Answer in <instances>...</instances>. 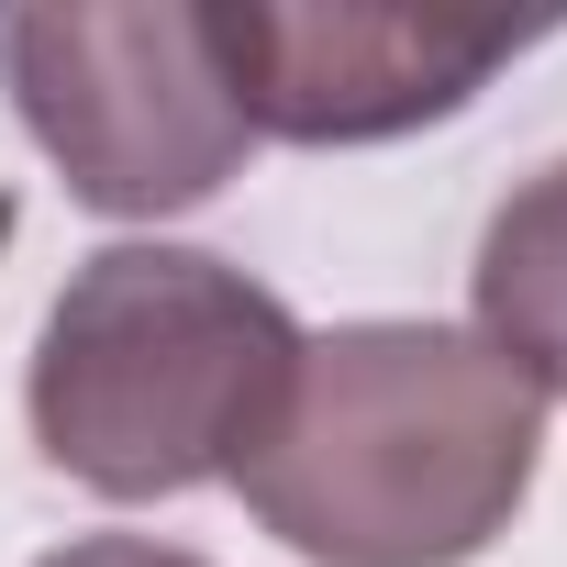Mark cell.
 I'll use <instances>...</instances> for the list:
<instances>
[{"label": "cell", "instance_id": "1", "mask_svg": "<svg viewBox=\"0 0 567 567\" xmlns=\"http://www.w3.org/2000/svg\"><path fill=\"white\" fill-rule=\"evenodd\" d=\"M545 456V390L456 323L301 334L290 401L234 467L245 512L312 567H467L512 534Z\"/></svg>", "mask_w": 567, "mask_h": 567}, {"label": "cell", "instance_id": "2", "mask_svg": "<svg viewBox=\"0 0 567 567\" xmlns=\"http://www.w3.org/2000/svg\"><path fill=\"white\" fill-rule=\"evenodd\" d=\"M301 323L200 245H101L34 346V445L101 501L234 478L290 401Z\"/></svg>", "mask_w": 567, "mask_h": 567}, {"label": "cell", "instance_id": "3", "mask_svg": "<svg viewBox=\"0 0 567 567\" xmlns=\"http://www.w3.org/2000/svg\"><path fill=\"white\" fill-rule=\"evenodd\" d=\"M34 145L68 167L90 212H189L212 200L256 123L223 79L212 0H145V12H12L0 23Z\"/></svg>", "mask_w": 567, "mask_h": 567}, {"label": "cell", "instance_id": "4", "mask_svg": "<svg viewBox=\"0 0 567 567\" xmlns=\"http://www.w3.org/2000/svg\"><path fill=\"white\" fill-rule=\"evenodd\" d=\"M212 45L256 134L278 145H379L445 123L534 45L501 12H379V0H212Z\"/></svg>", "mask_w": 567, "mask_h": 567}, {"label": "cell", "instance_id": "5", "mask_svg": "<svg viewBox=\"0 0 567 567\" xmlns=\"http://www.w3.org/2000/svg\"><path fill=\"white\" fill-rule=\"evenodd\" d=\"M478 346L567 401V156L534 167L478 234Z\"/></svg>", "mask_w": 567, "mask_h": 567}, {"label": "cell", "instance_id": "6", "mask_svg": "<svg viewBox=\"0 0 567 567\" xmlns=\"http://www.w3.org/2000/svg\"><path fill=\"white\" fill-rule=\"evenodd\" d=\"M34 567H200V556L145 545V534H79V545H56V556H34Z\"/></svg>", "mask_w": 567, "mask_h": 567}, {"label": "cell", "instance_id": "7", "mask_svg": "<svg viewBox=\"0 0 567 567\" xmlns=\"http://www.w3.org/2000/svg\"><path fill=\"white\" fill-rule=\"evenodd\" d=\"M0 245H12V189H0Z\"/></svg>", "mask_w": 567, "mask_h": 567}]
</instances>
